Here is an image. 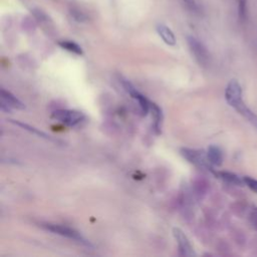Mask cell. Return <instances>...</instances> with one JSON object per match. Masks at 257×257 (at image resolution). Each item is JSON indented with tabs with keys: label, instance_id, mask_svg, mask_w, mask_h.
Here are the masks:
<instances>
[{
	"label": "cell",
	"instance_id": "5bb4252c",
	"mask_svg": "<svg viewBox=\"0 0 257 257\" xmlns=\"http://www.w3.org/2000/svg\"><path fill=\"white\" fill-rule=\"evenodd\" d=\"M219 178L224 180L225 182L233 185H242L244 183V180L241 179L236 174H233L231 172H217L215 173Z\"/></svg>",
	"mask_w": 257,
	"mask_h": 257
},
{
	"label": "cell",
	"instance_id": "ba28073f",
	"mask_svg": "<svg viewBox=\"0 0 257 257\" xmlns=\"http://www.w3.org/2000/svg\"><path fill=\"white\" fill-rule=\"evenodd\" d=\"M173 234H174L175 239L177 240L180 255H183V256H192V255H194L193 247H192L189 239L185 235V233L180 228H174L173 229Z\"/></svg>",
	"mask_w": 257,
	"mask_h": 257
},
{
	"label": "cell",
	"instance_id": "30bf717a",
	"mask_svg": "<svg viewBox=\"0 0 257 257\" xmlns=\"http://www.w3.org/2000/svg\"><path fill=\"white\" fill-rule=\"evenodd\" d=\"M10 122H12V123H14V124H16V125L22 127L23 130H25V131H27V132H29V133H31V134H33V135L39 137V138H42V139H44V140L51 141V142H58L57 140H54L53 138H51L49 135L45 134L44 132H42V131H40V130H38V128H36V127L30 125V124H27V123H25V122L18 121V120H14V119H10Z\"/></svg>",
	"mask_w": 257,
	"mask_h": 257
},
{
	"label": "cell",
	"instance_id": "8992f818",
	"mask_svg": "<svg viewBox=\"0 0 257 257\" xmlns=\"http://www.w3.org/2000/svg\"><path fill=\"white\" fill-rule=\"evenodd\" d=\"M1 102H0V106L1 109L6 111V112H10L12 108H17V109H24L25 105L24 103L18 99L14 94H12L10 91L1 88Z\"/></svg>",
	"mask_w": 257,
	"mask_h": 257
},
{
	"label": "cell",
	"instance_id": "7a4b0ae2",
	"mask_svg": "<svg viewBox=\"0 0 257 257\" xmlns=\"http://www.w3.org/2000/svg\"><path fill=\"white\" fill-rule=\"evenodd\" d=\"M52 117L69 126L77 125L85 118L81 111L73 109H57L52 112Z\"/></svg>",
	"mask_w": 257,
	"mask_h": 257
},
{
	"label": "cell",
	"instance_id": "e0dca14e",
	"mask_svg": "<svg viewBox=\"0 0 257 257\" xmlns=\"http://www.w3.org/2000/svg\"><path fill=\"white\" fill-rule=\"evenodd\" d=\"M243 180H244V184L247 187H249L254 192H257V180L250 178V177H244Z\"/></svg>",
	"mask_w": 257,
	"mask_h": 257
},
{
	"label": "cell",
	"instance_id": "3957f363",
	"mask_svg": "<svg viewBox=\"0 0 257 257\" xmlns=\"http://www.w3.org/2000/svg\"><path fill=\"white\" fill-rule=\"evenodd\" d=\"M187 42L190 47V50L196 60L201 64V65H207L210 61V55L205 47V45L196 37L189 35L187 37Z\"/></svg>",
	"mask_w": 257,
	"mask_h": 257
},
{
	"label": "cell",
	"instance_id": "52a82bcc",
	"mask_svg": "<svg viewBox=\"0 0 257 257\" xmlns=\"http://www.w3.org/2000/svg\"><path fill=\"white\" fill-rule=\"evenodd\" d=\"M225 98L232 107L242 101V89L237 80H231L228 83L225 90Z\"/></svg>",
	"mask_w": 257,
	"mask_h": 257
},
{
	"label": "cell",
	"instance_id": "6da1fadb",
	"mask_svg": "<svg viewBox=\"0 0 257 257\" xmlns=\"http://www.w3.org/2000/svg\"><path fill=\"white\" fill-rule=\"evenodd\" d=\"M41 227H43L44 229H46L47 231H50L54 234L66 237L68 239H71L75 242H78L82 245L85 246H91V244L76 230L67 227V226H63V225H59V224H52V223H42Z\"/></svg>",
	"mask_w": 257,
	"mask_h": 257
},
{
	"label": "cell",
	"instance_id": "2e32d148",
	"mask_svg": "<svg viewBox=\"0 0 257 257\" xmlns=\"http://www.w3.org/2000/svg\"><path fill=\"white\" fill-rule=\"evenodd\" d=\"M247 3H248L247 0H237L238 16L241 21H244L247 18V11H248Z\"/></svg>",
	"mask_w": 257,
	"mask_h": 257
},
{
	"label": "cell",
	"instance_id": "ac0fdd59",
	"mask_svg": "<svg viewBox=\"0 0 257 257\" xmlns=\"http://www.w3.org/2000/svg\"><path fill=\"white\" fill-rule=\"evenodd\" d=\"M187 7H189L190 9L192 10H195L197 8V3H196V0H182Z\"/></svg>",
	"mask_w": 257,
	"mask_h": 257
},
{
	"label": "cell",
	"instance_id": "4fadbf2b",
	"mask_svg": "<svg viewBox=\"0 0 257 257\" xmlns=\"http://www.w3.org/2000/svg\"><path fill=\"white\" fill-rule=\"evenodd\" d=\"M150 111L152 112V116L154 118V127L159 133L162 127V121H163V112L162 109L158 104L155 102H151L150 105Z\"/></svg>",
	"mask_w": 257,
	"mask_h": 257
},
{
	"label": "cell",
	"instance_id": "d6986e66",
	"mask_svg": "<svg viewBox=\"0 0 257 257\" xmlns=\"http://www.w3.org/2000/svg\"><path fill=\"white\" fill-rule=\"evenodd\" d=\"M251 222L253 224V226L257 229V210H255L252 214H251Z\"/></svg>",
	"mask_w": 257,
	"mask_h": 257
},
{
	"label": "cell",
	"instance_id": "8fae6325",
	"mask_svg": "<svg viewBox=\"0 0 257 257\" xmlns=\"http://www.w3.org/2000/svg\"><path fill=\"white\" fill-rule=\"evenodd\" d=\"M234 108L238 110L239 113H241L246 119H248L255 127H257V114H255L248 106H246L243 100L239 104H237Z\"/></svg>",
	"mask_w": 257,
	"mask_h": 257
},
{
	"label": "cell",
	"instance_id": "9a60e30c",
	"mask_svg": "<svg viewBox=\"0 0 257 257\" xmlns=\"http://www.w3.org/2000/svg\"><path fill=\"white\" fill-rule=\"evenodd\" d=\"M62 48H64L65 50L69 51V52H72L74 54H77V55H81L82 54V49L81 47L73 42V41H68V40H63V41H60L58 43Z\"/></svg>",
	"mask_w": 257,
	"mask_h": 257
},
{
	"label": "cell",
	"instance_id": "7c38bea8",
	"mask_svg": "<svg viewBox=\"0 0 257 257\" xmlns=\"http://www.w3.org/2000/svg\"><path fill=\"white\" fill-rule=\"evenodd\" d=\"M209 162L213 166H220L223 162V155L221 150L216 146H210L207 151Z\"/></svg>",
	"mask_w": 257,
	"mask_h": 257
},
{
	"label": "cell",
	"instance_id": "5b68a950",
	"mask_svg": "<svg viewBox=\"0 0 257 257\" xmlns=\"http://www.w3.org/2000/svg\"><path fill=\"white\" fill-rule=\"evenodd\" d=\"M119 81L121 82V84H122L123 88L125 89V91H126L132 97H134V98L138 101L142 112H143L144 114H147V113L150 111L151 101H150L144 94H142L140 91H138L137 88H136L127 79H125V78H123V77H120V78H119Z\"/></svg>",
	"mask_w": 257,
	"mask_h": 257
},
{
	"label": "cell",
	"instance_id": "277c9868",
	"mask_svg": "<svg viewBox=\"0 0 257 257\" xmlns=\"http://www.w3.org/2000/svg\"><path fill=\"white\" fill-rule=\"evenodd\" d=\"M181 154L190 163H192L200 168H204V169H208V170L212 171L211 163L209 162L208 156H207V154H204L203 151L184 148L181 150Z\"/></svg>",
	"mask_w": 257,
	"mask_h": 257
},
{
	"label": "cell",
	"instance_id": "9c48e42d",
	"mask_svg": "<svg viewBox=\"0 0 257 257\" xmlns=\"http://www.w3.org/2000/svg\"><path fill=\"white\" fill-rule=\"evenodd\" d=\"M157 32L160 35V37L164 40V42L168 45H175L176 44V37L173 31L165 24H158L157 27Z\"/></svg>",
	"mask_w": 257,
	"mask_h": 257
}]
</instances>
